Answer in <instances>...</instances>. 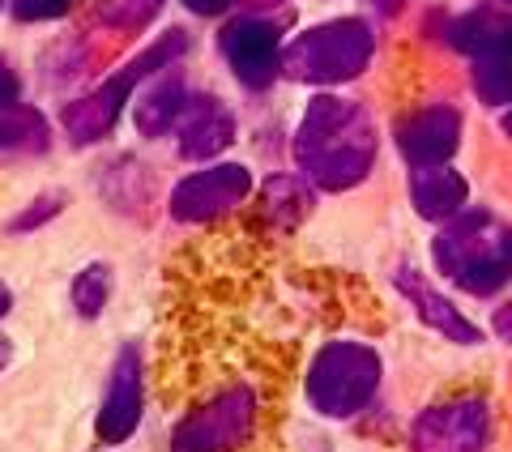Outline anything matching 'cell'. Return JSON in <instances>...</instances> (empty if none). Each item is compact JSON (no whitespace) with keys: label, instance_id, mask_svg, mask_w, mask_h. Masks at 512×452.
<instances>
[{"label":"cell","instance_id":"obj_22","mask_svg":"<svg viewBox=\"0 0 512 452\" xmlns=\"http://www.w3.org/2000/svg\"><path fill=\"white\" fill-rule=\"evenodd\" d=\"M60 209V201H39L35 209H26V214L13 222V231H26V226H39V222H47V214H56Z\"/></svg>","mask_w":512,"mask_h":452},{"label":"cell","instance_id":"obj_10","mask_svg":"<svg viewBox=\"0 0 512 452\" xmlns=\"http://www.w3.org/2000/svg\"><path fill=\"white\" fill-rule=\"evenodd\" d=\"M461 141V116L453 107H427L419 116L397 124V145H402L410 167H440L453 158Z\"/></svg>","mask_w":512,"mask_h":452},{"label":"cell","instance_id":"obj_25","mask_svg":"<svg viewBox=\"0 0 512 452\" xmlns=\"http://www.w3.org/2000/svg\"><path fill=\"white\" fill-rule=\"evenodd\" d=\"M9 354H13V346H9V337H0V371L9 367Z\"/></svg>","mask_w":512,"mask_h":452},{"label":"cell","instance_id":"obj_7","mask_svg":"<svg viewBox=\"0 0 512 452\" xmlns=\"http://www.w3.org/2000/svg\"><path fill=\"white\" fill-rule=\"evenodd\" d=\"M252 192V175L239 163H222V167H205L197 175L175 184L171 192V218L180 222H210L222 218Z\"/></svg>","mask_w":512,"mask_h":452},{"label":"cell","instance_id":"obj_5","mask_svg":"<svg viewBox=\"0 0 512 452\" xmlns=\"http://www.w3.org/2000/svg\"><path fill=\"white\" fill-rule=\"evenodd\" d=\"M376 384H380V354L372 346L333 342L316 354V363L308 371V401L320 414L346 418V414H359L372 401Z\"/></svg>","mask_w":512,"mask_h":452},{"label":"cell","instance_id":"obj_26","mask_svg":"<svg viewBox=\"0 0 512 452\" xmlns=\"http://www.w3.org/2000/svg\"><path fill=\"white\" fill-rule=\"evenodd\" d=\"M13 308V295H9V290H5V282H0V316H5Z\"/></svg>","mask_w":512,"mask_h":452},{"label":"cell","instance_id":"obj_27","mask_svg":"<svg viewBox=\"0 0 512 452\" xmlns=\"http://www.w3.org/2000/svg\"><path fill=\"white\" fill-rule=\"evenodd\" d=\"M252 9H274V5H282V0H248Z\"/></svg>","mask_w":512,"mask_h":452},{"label":"cell","instance_id":"obj_20","mask_svg":"<svg viewBox=\"0 0 512 452\" xmlns=\"http://www.w3.org/2000/svg\"><path fill=\"white\" fill-rule=\"evenodd\" d=\"M69 0H13V13L22 22H43V18H60Z\"/></svg>","mask_w":512,"mask_h":452},{"label":"cell","instance_id":"obj_11","mask_svg":"<svg viewBox=\"0 0 512 452\" xmlns=\"http://www.w3.org/2000/svg\"><path fill=\"white\" fill-rule=\"evenodd\" d=\"M137 418H141V363H137V350H124L116 359L107 401L99 410V435L107 444H120L137 431Z\"/></svg>","mask_w":512,"mask_h":452},{"label":"cell","instance_id":"obj_16","mask_svg":"<svg viewBox=\"0 0 512 452\" xmlns=\"http://www.w3.org/2000/svg\"><path fill=\"white\" fill-rule=\"evenodd\" d=\"M184 107H188L184 82H175V77H158V82L141 94L133 120H137V128L146 137H163V133H171V124H180Z\"/></svg>","mask_w":512,"mask_h":452},{"label":"cell","instance_id":"obj_15","mask_svg":"<svg viewBox=\"0 0 512 452\" xmlns=\"http://www.w3.org/2000/svg\"><path fill=\"white\" fill-rule=\"evenodd\" d=\"M397 286L406 290V295L414 299V308H419V316L427 320L436 333L444 337H453V342H478V329L470 325L466 316H461L453 303H448L444 295H436L427 282H423V273H414V269H402L397 273Z\"/></svg>","mask_w":512,"mask_h":452},{"label":"cell","instance_id":"obj_21","mask_svg":"<svg viewBox=\"0 0 512 452\" xmlns=\"http://www.w3.org/2000/svg\"><path fill=\"white\" fill-rule=\"evenodd\" d=\"M18 94H22V82H18V73H13L9 64L0 60V111H9L13 103H18Z\"/></svg>","mask_w":512,"mask_h":452},{"label":"cell","instance_id":"obj_8","mask_svg":"<svg viewBox=\"0 0 512 452\" xmlns=\"http://www.w3.org/2000/svg\"><path fill=\"white\" fill-rule=\"evenodd\" d=\"M487 406L483 401H448L431 406L414 423V452H483Z\"/></svg>","mask_w":512,"mask_h":452},{"label":"cell","instance_id":"obj_13","mask_svg":"<svg viewBox=\"0 0 512 452\" xmlns=\"http://www.w3.org/2000/svg\"><path fill=\"white\" fill-rule=\"evenodd\" d=\"M474 94L483 103H512V22L474 47Z\"/></svg>","mask_w":512,"mask_h":452},{"label":"cell","instance_id":"obj_19","mask_svg":"<svg viewBox=\"0 0 512 452\" xmlns=\"http://www.w3.org/2000/svg\"><path fill=\"white\" fill-rule=\"evenodd\" d=\"M107 290H111V273L103 265H90L73 278V308L82 316H99L103 303H107Z\"/></svg>","mask_w":512,"mask_h":452},{"label":"cell","instance_id":"obj_24","mask_svg":"<svg viewBox=\"0 0 512 452\" xmlns=\"http://www.w3.org/2000/svg\"><path fill=\"white\" fill-rule=\"evenodd\" d=\"M495 333H500L504 342L512 346V303H504V308L495 312Z\"/></svg>","mask_w":512,"mask_h":452},{"label":"cell","instance_id":"obj_12","mask_svg":"<svg viewBox=\"0 0 512 452\" xmlns=\"http://www.w3.org/2000/svg\"><path fill=\"white\" fill-rule=\"evenodd\" d=\"M235 137V120L231 111L222 107L218 99H192L180 116V154L192 158V163H205V158L222 154Z\"/></svg>","mask_w":512,"mask_h":452},{"label":"cell","instance_id":"obj_23","mask_svg":"<svg viewBox=\"0 0 512 452\" xmlns=\"http://www.w3.org/2000/svg\"><path fill=\"white\" fill-rule=\"evenodd\" d=\"M192 13H205V18H214V13H227L231 0H184Z\"/></svg>","mask_w":512,"mask_h":452},{"label":"cell","instance_id":"obj_6","mask_svg":"<svg viewBox=\"0 0 512 452\" xmlns=\"http://www.w3.org/2000/svg\"><path fill=\"white\" fill-rule=\"evenodd\" d=\"M256 401L248 389H227L210 406L192 410L171 435V452H231L248 440Z\"/></svg>","mask_w":512,"mask_h":452},{"label":"cell","instance_id":"obj_28","mask_svg":"<svg viewBox=\"0 0 512 452\" xmlns=\"http://www.w3.org/2000/svg\"><path fill=\"white\" fill-rule=\"evenodd\" d=\"M504 133L512 137V111H508V116H504Z\"/></svg>","mask_w":512,"mask_h":452},{"label":"cell","instance_id":"obj_4","mask_svg":"<svg viewBox=\"0 0 512 452\" xmlns=\"http://www.w3.org/2000/svg\"><path fill=\"white\" fill-rule=\"evenodd\" d=\"M184 43H188L184 30H167V35L158 39L154 47H146L137 60H128L124 69L111 77V82H103L94 94H86V99H77V103L64 107V133H69V141L73 145H90V141L107 137L111 124H116V116L128 103V94H133V86L141 82V77L167 69V64L184 52Z\"/></svg>","mask_w":512,"mask_h":452},{"label":"cell","instance_id":"obj_14","mask_svg":"<svg viewBox=\"0 0 512 452\" xmlns=\"http://www.w3.org/2000/svg\"><path fill=\"white\" fill-rule=\"evenodd\" d=\"M466 205V180L440 163V167H414V209L431 222L453 218L457 209Z\"/></svg>","mask_w":512,"mask_h":452},{"label":"cell","instance_id":"obj_9","mask_svg":"<svg viewBox=\"0 0 512 452\" xmlns=\"http://www.w3.org/2000/svg\"><path fill=\"white\" fill-rule=\"evenodd\" d=\"M222 56H227L231 73L244 86L261 90L274 82V69L282 64V47H278V26L261 22V18H239L222 30Z\"/></svg>","mask_w":512,"mask_h":452},{"label":"cell","instance_id":"obj_1","mask_svg":"<svg viewBox=\"0 0 512 452\" xmlns=\"http://www.w3.org/2000/svg\"><path fill=\"white\" fill-rule=\"evenodd\" d=\"M295 158L312 184L346 192L363 184L376 163V124L359 103L320 94L303 111V124L295 133Z\"/></svg>","mask_w":512,"mask_h":452},{"label":"cell","instance_id":"obj_3","mask_svg":"<svg viewBox=\"0 0 512 452\" xmlns=\"http://www.w3.org/2000/svg\"><path fill=\"white\" fill-rule=\"evenodd\" d=\"M367 60H372V30L359 18H342L303 30L282 52V69L303 86H333L359 77Z\"/></svg>","mask_w":512,"mask_h":452},{"label":"cell","instance_id":"obj_18","mask_svg":"<svg viewBox=\"0 0 512 452\" xmlns=\"http://www.w3.org/2000/svg\"><path fill=\"white\" fill-rule=\"evenodd\" d=\"M158 9H163V0H94L99 22L111 30H141Z\"/></svg>","mask_w":512,"mask_h":452},{"label":"cell","instance_id":"obj_17","mask_svg":"<svg viewBox=\"0 0 512 452\" xmlns=\"http://www.w3.org/2000/svg\"><path fill=\"white\" fill-rule=\"evenodd\" d=\"M47 150V120L30 107L0 111V154H39Z\"/></svg>","mask_w":512,"mask_h":452},{"label":"cell","instance_id":"obj_2","mask_svg":"<svg viewBox=\"0 0 512 452\" xmlns=\"http://www.w3.org/2000/svg\"><path fill=\"white\" fill-rule=\"evenodd\" d=\"M436 265L470 295H491L512 278V226L495 222L483 209L453 218L436 239Z\"/></svg>","mask_w":512,"mask_h":452}]
</instances>
